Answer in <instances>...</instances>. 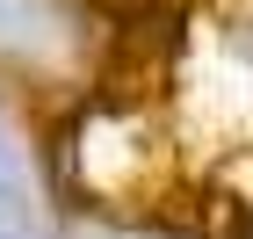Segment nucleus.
Segmentation results:
<instances>
[{"mask_svg":"<svg viewBox=\"0 0 253 239\" xmlns=\"http://www.w3.org/2000/svg\"><path fill=\"white\" fill-rule=\"evenodd\" d=\"M116 239H174V232H145V225H137V232H116Z\"/></svg>","mask_w":253,"mask_h":239,"instance_id":"nucleus-3","label":"nucleus"},{"mask_svg":"<svg viewBox=\"0 0 253 239\" xmlns=\"http://www.w3.org/2000/svg\"><path fill=\"white\" fill-rule=\"evenodd\" d=\"M87 37L73 0H0V58L15 65H65Z\"/></svg>","mask_w":253,"mask_h":239,"instance_id":"nucleus-1","label":"nucleus"},{"mask_svg":"<svg viewBox=\"0 0 253 239\" xmlns=\"http://www.w3.org/2000/svg\"><path fill=\"white\" fill-rule=\"evenodd\" d=\"M29 159H22V145H15V131H7V116H0V174H22Z\"/></svg>","mask_w":253,"mask_h":239,"instance_id":"nucleus-2","label":"nucleus"}]
</instances>
